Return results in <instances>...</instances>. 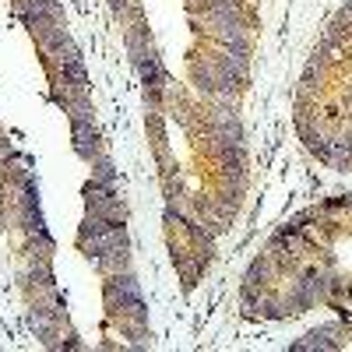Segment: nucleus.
<instances>
[{"instance_id": "20e7f679", "label": "nucleus", "mask_w": 352, "mask_h": 352, "mask_svg": "<svg viewBox=\"0 0 352 352\" xmlns=\"http://www.w3.org/2000/svg\"><path fill=\"white\" fill-rule=\"evenodd\" d=\"M113 180H116V169H113V162H109L106 155H99V159H96V166H92V184L113 187Z\"/></svg>"}, {"instance_id": "f03ea898", "label": "nucleus", "mask_w": 352, "mask_h": 352, "mask_svg": "<svg viewBox=\"0 0 352 352\" xmlns=\"http://www.w3.org/2000/svg\"><path fill=\"white\" fill-rule=\"evenodd\" d=\"M71 138H74V152L88 162H96L102 152H99V134L92 124H71Z\"/></svg>"}, {"instance_id": "f257e3e1", "label": "nucleus", "mask_w": 352, "mask_h": 352, "mask_svg": "<svg viewBox=\"0 0 352 352\" xmlns=\"http://www.w3.org/2000/svg\"><path fill=\"white\" fill-rule=\"evenodd\" d=\"M85 204H88V212H92V215H102V219H113V222H124L127 219L124 204H120V197L113 194V187L88 184L85 187Z\"/></svg>"}, {"instance_id": "7ed1b4c3", "label": "nucleus", "mask_w": 352, "mask_h": 352, "mask_svg": "<svg viewBox=\"0 0 352 352\" xmlns=\"http://www.w3.org/2000/svg\"><path fill=\"white\" fill-rule=\"evenodd\" d=\"M331 335H335V328H320V331H310L303 342H296L292 349H296V352H303V349H335Z\"/></svg>"}]
</instances>
